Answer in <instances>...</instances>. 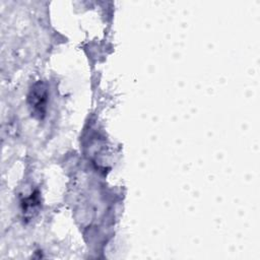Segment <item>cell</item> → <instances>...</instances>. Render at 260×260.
Listing matches in <instances>:
<instances>
[{
    "label": "cell",
    "mask_w": 260,
    "mask_h": 260,
    "mask_svg": "<svg viewBox=\"0 0 260 260\" xmlns=\"http://www.w3.org/2000/svg\"><path fill=\"white\" fill-rule=\"evenodd\" d=\"M30 107L32 108V111L35 114L44 115L45 109H46V102H47V92L44 86L41 83H38L35 85L34 89L30 93Z\"/></svg>",
    "instance_id": "cell-1"
}]
</instances>
